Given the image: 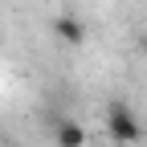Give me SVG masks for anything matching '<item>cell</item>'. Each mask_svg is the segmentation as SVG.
<instances>
[{
    "instance_id": "6da1fadb",
    "label": "cell",
    "mask_w": 147,
    "mask_h": 147,
    "mask_svg": "<svg viewBox=\"0 0 147 147\" xmlns=\"http://www.w3.org/2000/svg\"><path fill=\"white\" fill-rule=\"evenodd\" d=\"M106 135L115 143H139L143 139V123L131 115L127 102H110L106 106Z\"/></svg>"
},
{
    "instance_id": "3957f363",
    "label": "cell",
    "mask_w": 147,
    "mask_h": 147,
    "mask_svg": "<svg viewBox=\"0 0 147 147\" xmlns=\"http://www.w3.org/2000/svg\"><path fill=\"white\" fill-rule=\"evenodd\" d=\"M53 139H57V147H86V127L65 119V123H57V135Z\"/></svg>"
},
{
    "instance_id": "7a4b0ae2",
    "label": "cell",
    "mask_w": 147,
    "mask_h": 147,
    "mask_svg": "<svg viewBox=\"0 0 147 147\" xmlns=\"http://www.w3.org/2000/svg\"><path fill=\"white\" fill-rule=\"evenodd\" d=\"M53 33H57V41H65V45H82L86 41V25L78 16H57V21H53Z\"/></svg>"
}]
</instances>
